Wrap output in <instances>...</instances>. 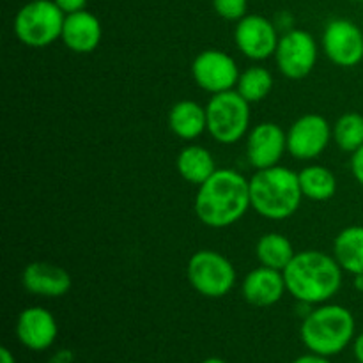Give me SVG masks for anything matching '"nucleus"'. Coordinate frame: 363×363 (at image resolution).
I'll return each instance as SVG.
<instances>
[{"instance_id":"obj_13","label":"nucleus","mask_w":363,"mask_h":363,"mask_svg":"<svg viewBox=\"0 0 363 363\" xmlns=\"http://www.w3.org/2000/svg\"><path fill=\"white\" fill-rule=\"evenodd\" d=\"M287 152V133L277 123H259L247 138V158L255 170L277 167Z\"/></svg>"},{"instance_id":"obj_27","label":"nucleus","mask_w":363,"mask_h":363,"mask_svg":"<svg viewBox=\"0 0 363 363\" xmlns=\"http://www.w3.org/2000/svg\"><path fill=\"white\" fill-rule=\"evenodd\" d=\"M55 4L62 9L64 14H73L78 11H84L87 6V0H55Z\"/></svg>"},{"instance_id":"obj_32","label":"nucleus","mask_w":363,"mask_h":363,"mask_svg":"<svg viewBox=\"0 0 363 363\" xmlns=\"http://www.w3.org/2000/svg\"><path fill=\"white\" fill-rule=\"evenodd\" d=\"M202 363H227V362L222 360V358H215V357H213V358H206V360L202 362Z\"/></svg>"},{"instance_id":"obj_8","label":"nucleus","mask_w":363,"mask_h":363,"mask_svg":"<svg viewBox=\"0 0 363 363\" xmlns=\"http://www.w3.org/2000/svg\"><path fill=\"white\" fill-rule=\"evenodd\" d=\"M318 43L307 30L291 28L279 39L275 62L289 80H301L314 71L318 62Z\"/></svg>"},{"instance_id":"obj_10","label":"nucleus","mask_w":363,"mask_h":363,"mask_svg":"<svg viewBox=\"0 0 363 363\" xmlns=\"http://www.w3.org/2000/svg\"><path fill=\"white\" fill-rule=\"evenodd\" d=\"M238 64L222 50H204L191 64V77L202 91L209 94L233 91L240 80Z\"/></svg>"},{"instance_id":"obj_23","label":"nucleus","mask_w":363,"mask_h":363,"mask_svg":"<svg viewBox=\"0 0 363 363\" xmlns=\"http://www.w3.org/2000/svg\"><path fill=\"white\" fill-rule=\"evenodd\" d=\"M273 89V74L264 66H252L240 74L236 91L248 103H259L269 96Z\"/></svg>"},{"instance_id":"obj_7","label":"nucleus","mask_w":363,"mask_h":363,"mask_svg":"<svg viewBox=\"0 0 363 363\" xmlns=\"http://www.w3.org/2000/svg\"><path fill=\"white\" fill-rule=\"evenodd\" d=\"M190 286L206 298H223L236 286L233 262L216 250H199L186 266Z\"/></svg>"},{"instance_id":"obj_28","label":"nucleus","mask_w":363,"mask_h":363,"mask_svg":"<svg viewBox=\"0 0 363 363\" xmlns=\"http://www.w3.org/2000/svg\"><path fill=\"white\" fill-rule=\"evenodd\" d=\"M293 363H332L328 360V357H323V354L318 353H311V354H303V357L296 358Z\"/></svg>"},{"instance_id":"obj_18","label":"nucleus","mask_w":363,"mask_h":363,"mask_svg":"<svg viewBox=\"0 0 363 363\" xmlns=\"http://www.w3.org/2000/svg\"><path fill=\"white\" fill-rule=\"evenodd\" d=\"M169 128L183 140H195L208 130L206 108L191 99L177 101L169 112Z\"/></svg>"},{"instance_id":"obj_24","label":"nucleus","mask_w":363,"mask_h":363,"mask_svg":"<svg viewBox=\"0 0 363 363\" xmlns=\"http://www.w3.org/2000/svg\"><path fill=\"white\" fill-rule=\"evenodd\" d=\"M333 142L344 152H351L363 145V116L357 112L344 113L333 124Z\"/></svg>"},{"instance_id":"obj_29","label":"nucleus","mask_w":363,"mask_h":363,"mask_svg":"<svg viewBox=\"0 0 363 363\" xmlns=\"http://www.w3.org/2000/svg\"><path fill=\"white\" fill-rule=\"evenodd\" d=\"M353 351H354V358H357L358 363H363V333H360V335L354 339Z\"/></svg>"},{"instance_id":"obj_30","label":"nucleus","mask_w":363,"mask_h":363,"mask_svg":"<svg viewBox=\"0 0 363 363\" xmlns=\"http://www.w3.org/2000/svg\"><path fill=\"white\" fill-rule=\"evenodd\" d=\"M0 363H16L13 353H11L7 347H2V350H0Z\"/></svg>"},{"instance_id":"obj_26","label":"nucleus","mask_w":363,"mask_h":363,"mask_svg":"<svg viewBox=\"0 0 363 363\" xmlns=\"http://www.w3.org/2000/svg\"><path fill=\"white\" fill-rule=\"evenodd\" d=\"M351 172H353L354 179L363 186V145L351 156Z\"/></svg>"},{"instance_id":"obj_11","label":"nucleus","mask_w":363,"mask_h":363,"mask_svg":"<svg viewBox=\"0 0 363 363\" xmlns=\"http://www.w3.org/2000/svg\"><path fill=\"white\" fill-rule=\"evenodd\" d=\"M323 48L335 66H358L363 60V28L344 18L332 20L323 32Z\"/></svg>"},{"instance_id":"obj_22","label":"nucleus","mask_w":363,"mask_h":363,"mask_svg":"<svg viewBox=\"0 0 363 363\" xmlns=\"http://www.w3.org/2000/svg\"><path fill=\"white\" fill-rule=\"evenodd\" d=\"M301 194L314 202L330 201L337 194V179L330 169L323 165L305 167L298 172Z\"/></svg>"},{"instance_id":"obj_12","label":"nucleus","mask_w":363,"mask_h":363,"mask_svg":"<svg viewBox=\"0 0 363 363\" xmlns=\"http://www.w3.org/2000/svg\"><path fill=\"white\" fill-rule=\"evenodd\" d=\"M279 39L275 25L261 14L243 16L234 30L238 50L250 60H266L275 55Z\"/></svg>"},{"instance_id":"obj_3","label":"nucleus","mask_w":363,"mask_h":363,"mask_svg":"<svg viewBox=\"0 0 363 363\" xmlns=\"http://www.w3.org/2000/svg\"><path fill=\"white\" fill-rule=\"evenodd\" d=\"M303 199L298 172L286 167L255 170L250 177L252 208L262 218H291L300 209Z\"/></svg>"},{"instance_id":"obj_15","label":"nucleus","mask_w":363,"mask_h":363,"mask_svg":"<svg viewBox=\"0 0 363 363\" xmlns=\"http://www.w3.org/2000/svg\"><path fill=\"white\" fill-rule=\"evenodd\" d=\"M21 284L30 294L43 298H60L69 293L73 280L67 269L52 262L35 261L25 266Z\"/></svg>"},{"instance_id":"obj_14","label":"nucleus","mask_w":363,"mask_h":363,"mask_svg":"<svg viewBox=\"0 0 363 363\" xmlns=\"http://www.w3.org/2000/svg\"><path fill=\"white\" fill-rule=\"evenodd\" d=\"M59 326L52 312L43 307H28L21 311L16 321L18 340L27 350L45 351L55 342Z\"/></svg>"},{"instance_id":"obj_19","label":"nucleus","mask_w":363,"mask_h":363,"mask_svg":"<svg viewBox=\"0 0 363 363\" xmlns=\"http://www.w3.org/2000/svg\"><path fill=\"white\" fill-rule=\"evenodd\" d=\"M179 176L191 184L201 186L216 172V163L211 152L202 145H186L179 151L176 160Z\"/></svg>"},{"instance_id":"obj_5","label":"nucleus","mask_w":363,"mask_h":363,"mask_svg":"<svg viewBox=\"0 0 363 363\" xmlns=\"http://www.w3.org/2000/svg\"><path fill=\"white\" fill-rule=\"evenodd\" d=\"M64 20L55 0H32L14 16V34L30 48H45L62 35Z\"/></svg>"},{"instance_id":"obj_1","label":"nucleus","mask_w":363,"mask_h":363,"mask_svg":"<svg viewBox=\"0 0 363 363\" xmlns=\"http://www.w3.org/2000/svg\"><path fill=\"white\" fill-rule=\"evenodd\" d=\"M250 208V179L230 169H216L195 197L197 218L211 229L234 225Z\"/></svg>"},{"instance_id":"obj_21","label":"nucleus","mask_w":363,"mask_h":363,"mask_svg":"<svg viewBox=\"0 0 363 363\" xmlns=\"http://www.w3.org/2000/svg\"><path fill=\"white\" fill-rule=\"evenodd\" d=\"M255 255L261 266L284 272L291 264L296 252L287 236L280 233H266L259 238L255 245Z\"/></svg>"},{"instance_id":"obj_31","label":"nucleus","mask_w":363,"mask_h":363,"mask_svg":"<svg viewBox=\"0 0 363 363\" xmlns=\"http://www.w3.org/2000/svg\"><path fill=\"white\" fill-rule=\"evenodd\" d=\"M354 289L363 293V275H354Z\"/></svg>"},{"instance_id":"obj_6","label":"nucleus","mask_w":363,"mask_h":363,"mask_svg":"<svg viewBox=\"0 0 363 363\" xmlns=\"http://www.w3.org/2000/svg\"><path fill=\"white\" fill-rule=\"evenodd\" d=\"M206 113L209 135L218 144H236L247 135L250 126V103L234 89L213 94Z\"/></svg>"},{"instance_id":"obj_17","label":"nucleus","mask_w":363,"mask_h":363,"mask_svg":"<svg viewBox=\"0 0 363 363\" xmlns=\"http://www.w3.org/2000/svg\"><path fill=\"white\" fill-rule=\"evenodd\" d=\"M101 21L89 11L66 14L60 39L74 53H91L101 43Z\"/></svg>"},{"instance_id":"obj_25","label":"nucleus","mask_w":363,"mask_h":363,"mask_svg":"<svg viewBox=\"0 0 363 363\" xmlns=\"http://www.w3.org/2000/svg\"><path fill=\"white\" fill-rule=\"evenodd\" d=\"M213 7L223 20L240 21L241 18L247 16L248 0H213Z\"/></svg>"},{"instance_id":"obj_33","label":"nucleus","mask_w":363,"mask_h":363,"mask_svg":"<svg viewBox=\"0 0 363 363\" xmlns=\"http://www.w3.org/2000/svg\"><path fill=\"white\" fill-rule=\"evenodd\" d=\"M353 2H360V0H353Z\"/></svg>"},{"instance_id":"obj_9","label":"nucleus","mask_w":363,"mask_h":363,"mask_svg":"<svg viewBox=\"0 0 363 363\" xmlns=\"http://www.w3.org/2000/svg\"><path fill=\"white\" fill-rule=\"evenodd\" d=\"M333 140V128L319 113H307L291 124L287 131V152L294 160L308 162L321 156Z\"/></svg>"},{"instance_id":"obj_2","label":"nucleus","mask_w":363,"mask_h":363,"mask_svg":"<svg viewBox=\"0 0 363 363\" xmlns=\"http://www.w3.org/2000/svg\"><path fill=\"white\" fill-rule=\"evenodd\" d=\"M342 272L333 255L321 250L298 252L284 269L287 293L305 305H323L342 287Z\"/></svg>"},{"instance_id":"obj_20","label":"nucleus","mask_w":363,"mask_h":363,"mask_svg":"<svg viewBox=\"0 0 363 363\" xmlns=\"http://www.w3.org/2000/svg\"><path fill=\"white\" fill-rule=\"evenodd\" d=\"M333 257L344 272L363 275V225H351L340 230L333 241Z\"/></svg>"},{"instance_id":"obj_16","label":"nucleus","mask_w":363,"mask_h":363,"mask_svg":"<svg viewBox=\"0 0 363 363\" xmlns=\"http://www.w3.org/2000/svg\"><path fill=\"white\" fill-rule=\"evenodd\" d=\"M286 291L284 272L266 268V266L252 269L241 284V293H243L247 303L257 308H268L277 305L282 300Z\"/></svg>"},{"instance_id":"obj_4","label":"nucleus","mask_w":363,"mask_h":363,"mask_svg":"<svg viewBox=\"0 0 363 363\" xmlns=\"http://www.w3.org/2000/svg\"><path fill=\"white\" fill-rule=\"evenodd\" d=\"M353 314L342 305H321L301 323V340L311 353L333 357L346 350L354 339Z\"/></svg>"}]
</instances>
